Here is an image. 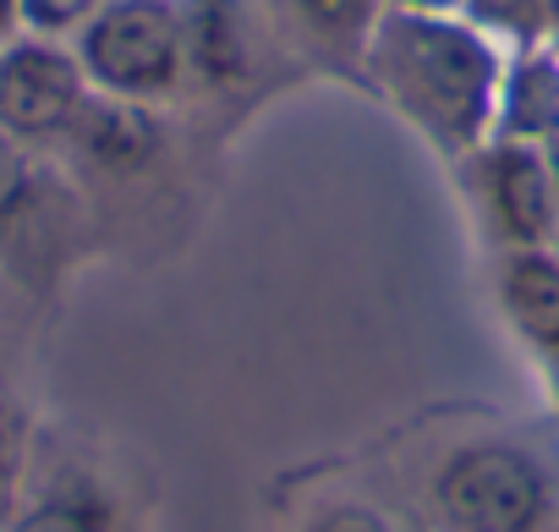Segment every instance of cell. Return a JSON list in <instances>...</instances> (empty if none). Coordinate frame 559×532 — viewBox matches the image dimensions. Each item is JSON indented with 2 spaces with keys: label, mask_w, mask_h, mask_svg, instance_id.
Returning a JSON list of instances; mask_svg holds the SVG:
<instances>
[{
  "label": "cell",
  "mask_w": 559,
  "mask_h": 532,
  "mask_svg": "<svg viewBox=\"0 0 559 532\" xmlns=\"http://www.w3.org/2000/svg\"><path fill=\"white\" fill-rule=\"evenodd\" d=\"M105 0H17V28L23 34H39V39H56L67 28H83Z\"/></svg>",
  "instance_id": "8fae6325"
},
{
  "label": "cell",
  "mask_w": 559,
  "mask_h": 532,
  "mask_svg": "<svg viewBox=\"0 0 559 532\" xmlns=\"http://www.w3.org/2000/svg\"><path fill=\"white\" fill-rule=\"evenodd\" d=\"M406 7H450V0H406Z\"/></svg>",
  "instance_id": "d6986e66"
},
{
  "label": "cell",
  "mask_w": 559,
  "mask_h": 532,
  "mask_svg": "<svg viewBox=\"0 0 559 532\" xmlns=\"http://www.w3.org/2000/svg\"><path fill=\"white\" fill-rule=\"evenodd\" d=\"M308 7H313V12H341V7H346V12H362V0H308Z\"/></svg>",
  "instance_id": "e0dca14e"
},
{
  "label": "cell",
  "mask_w": 559,
  "mask_h": 532,
  "mask_svg": "<svg viewBox=\"0 0 559 532\" xmlns=\"http://www.w3.org/2000/svg\"><path fill=\"white\" fill-rule=\"evenodd\" d=\"M12 472H17V434H12V417L0 412V494L12 488Z\"/></svg>",
  "instance_id": "9a60e30c"
},
{
  "label": "cell",
  "mask_w": 559,
  "mask_h": 532,
  "mask_svg": "<svg viewBox=\"0 0 559 532\" xmlns=\"http://www.w3.org/2000/svg\"><path fill=\"white\" fill-rule=\"evenodd\" d=\"M554 12H559V0H554Z\"/></svg>",
  "instance_id": "ffe728a7"
},
{
  "label": "cell",
  "mask_w": 559,
  "mask_h": 532,
  "mask_svg": "<svg viewBox=\"0 0 559 532\" xmlns=\"http://www.w3.org/2000/svg\"><path fill=\"white\" fill-rule=\"evenodd\" d=\"M83 78L116 99H148L176 83L181 23L165 0H105L78 39Z\"/></svg>",
  "instance_id": "7a4b0ae2"
},
{
  "label": "cell",
  "mask_w": 559,
  "mask_h": 532,
  "mask_svg": "<svg viewBox=\"0 0 559 532\" xmlns=\"http://www.w3.org/2000/svg\"><path fill=\"white\" fill-rule=\"evenodd\" d=\"M488 192H493V209H499L504 230L521 247H537V241L554 236L559 198H554V181H548V159L537 149H526V143L493 149V159H488Z\"/></svg>",
  "instance_id": "5b68a950"
},
{
  "label": "cell",
  "mask_w": 559,
  "mask_h": 532,
  "mask_svg": "<svg viewBox=\"0 0 559 532\" xmlns=\"http://www.w3.org/2000/svg\"><path fill=\"white\" fill-rule=\"evenodd\" d=\"M83 105H88V78L72 50L39 34L0 45V132L7 138H17L23 149L67 138Z\"/></svg>",
  "instance_id": "277c9868"
},
{
  "label": "cell",
  "mask_w": 559,
  "mask_h": 532,
  "mask_svg": "<svg viewBox=\"0 0 559 532\" xmlns=\"http://www.w3.org/2000/svg\"><path fill=\"white\" fill-rule=\"evenodd\" d=\"M12 532H105V516H99V505H94V499L61 494V499L34 505Z\"/></svg>",
  "instance_id": "30bf717a"
},
{
  "label": "cell",
  "mask_w": 559,
  "mask_h": 532,
  "mask_svg": "<svg viewBox=\"0 0 559 532\" xmlns=\"http://www.w3.org/2000/svg\"><path fill=\"white\" fill-rule=\"evenodd\" d=\"M181 45H192L203 78H214V83L241 78L247 45H241V23H236L230 0H192V7H187V28H181Z\"/></svg>",
  "instance_id": "9c48e42d"
},
{
  "label": "cell",
  "mask_w": 559,
  "mask_h": 532,
  "mask_svg": "<svg viewBox=\"0 0 559 532\" xmlns=\"http://www.w3.org/2000/svg\"><path fill=\"white\" fill-rule=\"evenodd\" d=\"M450 532H537L548 516L543 466L515 445H472L433 483Z\"/></svg>",
  "instance_id": "3957f363"
},
{
  "label": "cell",
  "mask_w": 559,
  "mask_h": 532,
  "mask_svg": "<svg viewBox=\"0 0 559 532\" xmlns=\"http://www.w3.org/2000/svg\"><path fill=\"white\" fill-rule=\"evenodd\" d=\"M504 308L548 352H559V263L543 252H515L504 263Z\"/></svg>",
  "instance_id": "52a82bcc"
},
{
  "label": "cell",
  "mask_w": 559,
  "mask_h": 532,
  "mask_svg": "<svg viewBox=\"0 0 559 532\" xmlns=\"http://www.w3.org/2000/svg\"><path fill=\"white\" fill-rule=\"evenodd\" d=\"M308 532H390L373 510H357V505H341V510H330V516H319Z\"/></svg>",
  "instance_id": "5bb4252c"
},
{
  "label": "cell",
  "mask_w": 559,
  "mask_h": 532,
  "mask_svg": "<svg viewBox=\"0 0 559 532\" xmlns=\"http://www.w3.org/2000/svg\"><path fill=\"white\" fill-rule=\"evenodd\" d=\"M379 67L390 88L406 99V110L428 121L439 138H477L493 88V56L483 50V39H472L455 23L395 17L379 39Z\"/></svg>",
  "instance_id": "6da1fadb"
},
{
  "label": "cell",
  "mask_w": 559,
  "mask_h": 532,
  "mask_svg": "<svg viewBox=\"0 0 559 532\" xmlns=\"http://www.w3.org/2000/svg\"><path fill=\"white\" fill-rule=\"evenodd\" d=\"M17 28V0H0V39Z\"/></svg>",
  "instance_id": "2e32d148"
},
{
  "label": "cell",
  "mask_w": 559,
  "mask_h": 532,
  "mask_svg": "<svg viewBox=\"0 0 559 532\" xmlns=\"http://www.w3.org/2000/svg\"><path fill=\"white\" fill-rule=\"evenodd\" d=\"M472 12L493 28H510V34H532L537 17H543V0H472Z\"/></svg>",
  "instance_id": "4fadbf2b"
},
{
  "label": "cell",
  "mask_w": 559,
  "mask_h": 532,
  "mask_svg": "<svg viewBox=\"0 0 559 532\" xmlns=\"http://www.w3.org/2000/svg\"><path fill=\"white\" fill-rule=\"evenodd\" d=\"M67 138L105 170H138L159 149V127L148 121V110H138L132 99H116V94H88V105L78 110Z\"/></svg>",
  "instance_id": "8992f818"
},
{
  "label": "cell",
  "mask_w": 559,
  "mask_h": 532,
  "mask_svg": "<svg viewBox=\"0 0 559 532\" xmlns=\"http://www.w3.org/2000/svg\"><path fill=\"white\" fill-rule=\"evenodd\" d=\"M504 132L510 138H559V61L526 56L504 83Z\"/></svg>",
  "instance_id": "ba28073f"
},
{
  "label": "cell",
  "mask_w": 559,
  "mask_h": 532,
  "mask_svg": "<svg viewBox=\"0 0 559 532\" xmlns=\"http://www.w3.org/2000/svg\"><path fill=\"white\" fill-rule=\"evenodd\" d=\"M34 198V165H28V149L17 138L0 132V225L17 220Z\"/></svg>",
  "instance_id": "7c38bea8"
},
{
  "label": "cell",
  "mask_w": 559,
  "mask_h": 532,
  "mask_svg": "<svg viewBox=\"0 0 559 532\" xmlns=\"http://www.w3.org/2000/svg\"><path fill=\"white\" fill-rule=\"evenodd\" d=\"M548 181H554V198H559V138L548 143Z\"/></svg>",
  "instance_id": "ac0fdd59"
}]
</instances>
